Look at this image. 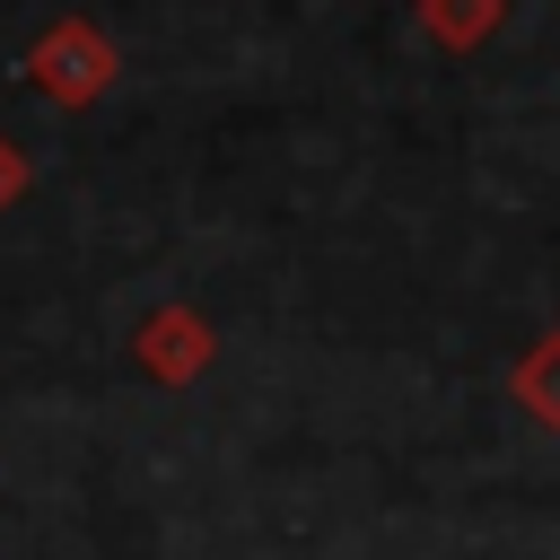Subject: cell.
Returning a JSON list of instances; mask_svg holds the SVG:
<instances>
[{"instance_id":"1","label":"cell","mask_w":560,"mask_h":560,"mask_svg":"<svg viewBox=\"0 0 560 560\" xmlns=\"http://www.w3.org/2000/svg\"><path fill=\"white\" fill-rule=\"evenodd\" d=\"M210 324L192 315V306H166V315H149L140 324V368L158 376V385H192L201 368H210Z\"/></svg>"},{"instance_id":"2","label":"cell","mask_w":560,"mask_h":560,"mask_svg":"<svg viewBox=\"0 0 560 560\" xmlns=\"http://www.w3.org/2000/svg\"><path fill=\"white\" fill-rule=\"evenodd\" d=\"M105 70H114V52H105L88 26H61V35L35 52V79H44L52 96H70V105H79V96H96V88H105Z\"/></svg>"},{"instance_id":"3","label":"cell","mask_w":560,"mask_h":560,"mask_svg":"<svg viewBox=\"0 0 560 560\" xmlns=\"http://www.w3.org/2000/svg\"><path fill=\"white\" fill-rule=\"evenodd\" d=\"M516 402H525V420H542V429H560V332L551 341H534L525 359H516Z\"/></svg>"},{"instance_id":"4","label":"cell","mask_w":560,"mask_h":560,"mask_svg":"<svg viewBox=\"0 0 560 560\" xmlns=\"http://www.w3.org/2000/svg\"><path fill=\"white\" fill-rule=\"evenodd\" d=\"M490 18H499V0H429L438 44H472V35H490Z\"/></svg>"},{"instance_id":"5","label":"cell","mask_w":560,"mask_h":560,"mask_svg":"<svg viewBox=\"0 0 560 560\" xmlns=\"http://www.w3.org/2000/svg\"><path fill=\"white\" fill-rule=\"evenodd\" d=\"M18 175H26V166H18V158H9V149H0V201H9V192H18Z\"/></svg>"}]
</instances>
